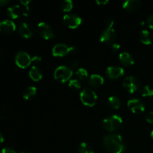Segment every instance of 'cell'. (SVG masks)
I'll use <instances>...</instances> for the list:
<instances>
[{"mask_svg": "<svg viewBox=\"0 0 153 153\" xmlns=\"http://www.w3.org/2000/svg\"><path fill=\"white\" fill-rule=\"evenodd\" d=\"M151 137H152V138L153 139V130L151 131Z\"/></svg>", "mask_w": 153, "mask_h": 153, "instance_id": "39", "label": "cell"}, {"mask_svg": "<svg viewBox=\"0 0 153 153\" xmlns=\"http://www.w3.org/2000/svg\"><path fill=\"white\" fill-rule=\"evenodd\" d=\"M31 2V1H20V5L22 9V16H27L30 13V8L28 7V4Z\"/></svg>", "mask_w": 153, "mask_h": 153, "instance_id": "25", "label": "cell"}, {"mask_svg": "<svg viewBox=\"0 0 153 153\" xmlns=\"http://www.w3.org/2000/svg\"><path fill=\"white\" fill-rule=\"evenodd\" d=\"M16 25L14 22L9 19L0 22V32L4 34H10L15 31Z\"/></svg>", "mask_w": 153, "mask_h": 153, "instance_id": "13", "label": "cell"}, {"mask_svg": "<svg viewBox=\"0 0 153 153\" xmlns=\"http://www.w3.org/2000/svg\"><path fill=\"white\" fill-rule=\"evenodd\" d=\"M145 118H146V120L148 123L153 124V111L148 112L146 114V116H145Z\"/></svg>", "mask_w": 153, "mask_h": 153, "instance_id": "29", "label": "cell"}, {"mask_svg": "<svg viewBox=\"0 0 153 153\" xmlns=\"http://www.w3.org/2000/svg\"><path fill=\"white\" fill-rule=\"evenodd\" d=\"M79 153H94L92 147L87 143H82L78 149Z\"/></svg>", "mask_w": 153, "mask_h": 153, "instance_id": "23", "label": "cell"}, {"mask_svg": "<svg viewBox=\"0 0 153 153\" xmlns=\"http://www.w3.org/2000/svg\"><path fill=\"white\" fill-rule=\"evenodd\" d=\"M147 24L149 28L153 30V13H151L147 18Z\"/></svg>", "mask_w": 153, "mask_h": 153, "instance_id": "30", "label": "cell"}, {"mask_svg": "<svg viewBox=\"0 0 153 153\" xmlns=\"http://www.w3.org/2000/svg\"><path fill=\"white\" fill-rule=\"evenodd\" d=\"M76 75L78 79L80 80H85L88 77V71L84 68H79L76 70Z\"/></svg>", "mask_w": 153, "mask_h": 153, "instance_id": "26", "label": "cell"}, {"mask_svg": "<svg viewBox=\"0 0 153 153\" xmlns=\"http://www.w3.org/2000/svg\"><path fill=\"white\" fill-rule=\"evenodd\" d=\"M73 76V70L67 66H60L57 67L54 73V77L58 82L64 83L70 79Z\"/></svg>", "mask_w": 153, "mask_h": 153, "instance_id": "4", "label": "cell"}, {"mask_svg": "<svg viewBox=\"0 0 153 153\" xmlns=\"http://www.w3.org/2000/svg\"><path fill=\"white\" fill-rule=\"evenodd\" d=\"M72 54H76L78 52V49L75 46H71V51H70Z\"/></svg>", "mask_w": 153, "mask_h": 153, "instance_id": "37", "label": "cell"}, {"mask_svg": "<svg viewBox=\"0 0 153 153\" xmlns=\"http://www.w3.org/2000/svg\"><path fill=\"white\" fill-rule=\"evenodd\" d=\"M107 102L109 107H111L113 109H118L121 105L120 99L117 97H114V96H111V97H108Z\"/></svg>", "mask_w": 153, "mask_h": 153, "instance_id": "22", "label": "cell"}, {"mask_svg": "<svg viewBox=\"0 0 153 153\" xmlns=\"http://www.w3.org/2000/svg\"><path fill=\"white\" fill-rule=\"evenodd\" d=\"M37 94V88L34 86H30L25 88L23 91V98L25 100H31L34 98Z\"/></svg>", "mask_w": 153, "mask_h": 153, "instance_id": "20", "label": "cell"}, {"mask_svg": "<svg viewBox=\"0 0 153 153\" xmlns=\"http://www.w3.org/2000/svg\"><path fill=\"white\" fill-rule=\"evenodd\" d=\"M32 63L33 64H34L35 65H37V64H40V61H41V58H40V56H34L32 58Z\"/></svg>", "mask_w": 153, "mask_h": 153, "instance_id": "33", "label": "cell"}, {"mask_svg": "<svg viewBox=\"0 0 153 153\" xmlns=\"http://www.w3.org/2000/svg\"><path fill=\"white\" fill-rule=\"evenodd\" d=\"M123 123V119L120 116L114 114L107 117L103 120L102 125L105 129L108 131H114L120 128Z\"/></svg>", "mask_w": 153, "mask_h": 153, "instance_id": "2", "label": "cell"}, {"mask_svg": "<svg viewBox=\"0 0 153 153\" xmlns=\"http://www.w3.org/2000/svg\"><path fill=\"white\" fill-rule=\"evenodd\" d=\"M116 31L113 28H106L100 34V41L103 43L110 44L114 41L116 38Z\"/></svg>", "mask_w": 153, "mask_h": 153, "instance_id": "9", "label": "cell"}, {"mask_svg": "<svg viewBox=\"0 0 153 153\" xmlns=\"http://www.w3.org/2000/svg\"><path fill=\"white\" fill-rule=\"evenodd\" d=\"M73 6V3L71 0H64L61 2V8L63 11L69 12L72 10Z\"/></svg>", "mask_w": 153, "mask_h": 153, "instance_id": "24", "label": "cell"}, {"mask_svg": "<svg viewBox=\"0 0 153 153\" xmlns=\"http://www.w3.org/2000/svg\"><path fill=\"white\" fill-rule=\"evenodd\" d=\"M37 30L40 36L46 40L52 38L54 37V32L52 31V28L49 25H48L46 22H40L37 25Z\"/></svg>", "mask_w": 153, "mask_h": 153, "instance_id": "8", "label": "cell"}, {"mask_svg": "<svg viewBox=\"0 0 153 153\" xmlns=\"http://www.w3.org/2000/svg\"><path fill=\"white\" fill-rule=\"evenodd\" d=\"M69 87L74 91H79L82 88V85L78 79H71L69 82Z\"/></svg>", "mask_w": 153, "mask_h": 153, "instance_id": "28", "label": "cell"}, {"mask_svg": "<svg viewBox=\"0 0 153 153\" xmlns=\"http://www.w3.org/2000/svg\"><path fill=\"white\" fill-rule=\"evenodd\" d=\"M103 144L110 153H122L125 150V143L120 134H108L104 137Z\"/></svg>", "mask_w": 153, "mask_h": 153, "instance_id": "1", "label": "cell"}, {"mask_svg": "<svg viewBox=\"0 0 153 153\" xmlns=\"http://www.w3.org/2000/svg\"><path fill=\"white\" fill-rule=\"evenodd\" d=\"M64 24L70 28H76L82 24V19L78 15L68 13L64 15L63 17Z\"/></svg>", "mask_w": 153, "mask_h": 153, "instance_id": "6", "label": "cell"}, {"mask_svg": "<svg viewBox=\"0 0 153 153\" xmlns=\"http://www.w3.org/2000/svg\"><path fill=\"white\" fill-rule=\"evenodd\" d=\"M18 32L22 37L30 38L34 34V28L30 24L27 22H22L18 27Z\"/></svg>", "mask_w": 153, "mask_h": 153, "instance_id": "12", "label": "cell"}, {"mask_svg": "<svg viewBox=\"0 0 153 153\" xmlns=\"http://www.w3.org/2000/svg\"><path fill=\"white\" fill-rule=\"evenodd\" d=\"M3 141H4V137H3V135L1 134V133L0 132V145L3 143Z\"/></svg>", "mask_w": 153, "mask_h": 153, "instance_id": "38", "label": "cell"}, {"mask_svg": "<svg viewBox=\"0 0 153 153\" xmlns=\"http://www.w3.org/2000/svg\"><path fill=\"white\" fill-rule=\"evenodd\" d=\"M7 16L12 19H17L21 15H22V9L21 5L19 4H15V5L9 7L7 9Z\"/></svg>", "mask_w": 153, "mask_h": 153, "instance_id": "15", "label": "cell"}, {"mask_svg": "<svg viewBox=\"0 0 153 153\" xmlns=\"http://www.w3.org/2000/svg\"><path fill=\"white\" fill-rule=\"evenodd\" d=\"M119 61L123 65L131 66L134 64V61L132 55L127 52H121L119 55Z\"/></svg>", "mask_w": 153, "mask_h": 153, "instance_id": "17", "label": "cell"}, {"mask_svg": "<svg viewBox=\"0 0 153 153\" xmlns=\"http://www.w3.org/2000/svg\"><path fill=\"white\" fill-rule=\"evenodd\" d=\"M71 51V46L64 43H58L52 48V55L55 57H63L69 54Z\"/></svg>", "mask_w": 153, "mask_h": 153, "instance_id": "10", "label": "cell"}, {"mask_svg": "<svg viewBox=\"0 0 153 153\" xmlns=\"http://www.w3.org/2000/svg\"><path fill=\"white\" fill-rule=\"evenodd\" d=\"M1 153H16V152L10 147H4L1 149Z\"/></svg>", "mask_w": 153, "mask_h": 153, "instance_id": "32", "label": "cell"}, {"mask_svg": "<svg viewBox=\"0 0 153 153\" xmlns=\"http://www.w3.org/2000/svg\"><path fill=\"white\" fill-rule=\"evenodd\" d=\"M89 84L94 88H99L104 84V79L100 75L93 74L89 78Z\"/></svg>", "mask_w": 153, "mask_h": 153, "instance_id": "18", "label": "cell"}, {"mask_svg": "<svg viewBox=\"0 0 153 153\" xmlns=\"http://www.w3.org/2000/svg\"><path fill=\"white\" fill-rule=\"evenodd\" d=\"M141 94L143 97H152L153 87L150 85H146L141 90Z\"/></svg>", "mask_w": 153, "mask_h": 153, "instance_id": "27", "label": "cell"}, {"mask_svg": "<svg viewBox=\"0 0 153 153\" xmlns=\"http://www.w3.org/2000/svg\"><path fill=\"white\" fill-rule=\"evenodd\" d=\"M106 74L109 79H117L123 76L124 70L120 67H115V66H111L108 67L106 70Z\"/></svg>", "mask_w": 153, "mask_h": 153, "instance_id": "14", "label": "cell"}, {"mask_svg": "<svg viewBox=\"0 0 153 153\" xmlns=\"http://www.w3.org/2000/svg\"><path fill=\"white\" fill-rule=\"evenodd\" d=\"M140 41H141L143 44L149 45L152 43V35H151L150 32H149L148 30H142L140 34Z\"/></svg>", "mask_w": 153, "mask_h": 153, "instance_id": "21", "label": "cell"}, {"mask_svg": "<svg viewBox=\"0 0 153 153\" xmlns=\"http://www.w3.org/2000/svg\"><path fill=\"white\" fill-rule=\"evenodd\" d=\"M127 105L129 108L130 110L134 114L142 113L145 110L144 104L138 99H131L128 100Z\"/></svg>", "mask_w": 153, "mask_h": 153, "instance_id": "11", "label": "cell"}, {"mask_svg": "<svg viewBox=\"0 0 153 153\" xmlns=\"http://www.w3.org/2000/svg\"><path fill=\"white\" fill-rule=\"evenodd\" d=\"M120 49V45L119 43H114L112 44L111 51H113L114 52H117Z\"/></svg>", "mask_w": 153, "mask_h": 153, "instance_id": "31", "label": "cell"}, {"mask_svg": "<svg viewBox=\"0 0 153 153\" xmlns=\"http://www.w3.org/2000/svg\"><path fill=\"white\" fill-rule=\"evenodd\" d=\"M106 25H107L108 28H113L114 25V20L111 18H108L107 19L105 20Z\"/></svg>", "mask_w": 153, "mask_h": 153, "instance_id": "34", "label": "cell"}, {"mask_svg": "<svg viewBox=\"0 0 153 153\" xmlns=\"http://www.w3.org/2000/svg\"><path fill=\"white\" fill-rule=\"evenodd\" d=\"M123 7L129 12H135L140 8V1L139 0H127L123 3Z\"/></svg>", "mask_w": 153, "mask_h": 153, "instance_id": "16", "label": "cell"}, {"mask_svg": "<svg viewBox=\"0 0 153 153\" xmlns=\"http://www.w3.org/2000/svg\"><path fill=\"white\" fill-rule=\"evenodd\" d=\"M20 153H29V152H20Z\"/></svg>", "mask_w": 153, "mask_h": 153, "instance_id": "40", "label": "cell"}, {"mask_svg": "<svg viewBox=\"0 0 153 153\" xmlns=\"http://www.w3.org/2000/svg\"><path fill=\"white\" fill-rule=\"evenodd\" d=\"M80 100L84 105L89 107L95 105L97 101V95L95 91L91 88H85L80 94Z\"/></svg>", "mask_w": 153, "mask_h": 153, "instance_id": "3", "label": "cell"}, {"mask_svg": "<svg viewBox=\"0 0 153 153\" xmlns=\"http://www.w3.org/2000/svg\"><path fill=\"white\" fill-rule=\"evenodd\" d=\"M32 58H31L27 52L19 51L15 56V63L20 68H26L32 63Z\"/></svg>", "mask_w": 153, "mask_h": 153, "instance_id": "5", "label": "cell"}, {"mask_svg": "<svg viewBox=\"0 0 153 153\" xmlns=\"http://www.w3.org/2000/svg\"><path fill=\"white\" fill-rule=\"evenodd\" d=\"M139 81L134 76H129L124 79L123 85L124 88L130 94H134L139 88Z\"/></svg>", "mask_w": 153, "mask_h": 153, "instance_id": "7", "label": "cell"}, {"mask_svg": "<svg viewBox=\"0 0 153 153\" xmlns=\"http://www.w3.org/2000/svg\"><path fill=\"white\" fill-rule=\"evenodd\" d=\"M28 75H29L30 78L34 82H38L43 78V74H42L41 71L36 66H33L31 67Z\"/></svg>", "mask_w": 153, "mask_h": 153, "instance_id": "19", "label": "cell"}, {"mask_svg": "<svg viewBox=\"0 0 153 153\" xmlns=\"http://www.w3.org/2000/svg\"><path fill=\"white\" fill-rule=\"evenodd\" d=\"M96 2L98 4H100V5H105V4H106L108 2V0H97Z\"/></svg>", "mask_w": 153, "mask_h": 153, "instance_id": "35", "label": "cell"}, {"mask_svg": "<svg viewBox=\"0 0 153 153\" xmlns=\"http://www.w3.org/2000/svg\"><path fill=\"white\" fill-rule=\"evenodd\" d=\"M10 2L9 0H0V6H4Z\"/></svg>", "mask_w": 153, "mask_h": 153, "instance_id": "36", "label": "cell"}]
</instances>
